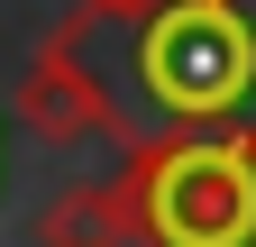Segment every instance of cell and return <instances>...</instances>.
<instances>
[{"instance_id":"6da1fadb","label":"cell","mask_w":256,"mask_h":247,"mask_svg":"<svg viewBox=\"0 0 256 247\" xmlns=\"http://www.w3.org/2000/svg\"><path fill=\"white\" fill-rule=\"evenodd\" d=\"M119 210L128 247H256V119L128 138Z\"/></svg>"},{"instance_id":"7a4b0ae2","label":"cell","mask_w":256,"mask_h":247,"mask_svg":"<svg viewBox=\"0 0 256 247\" xmlns=\"http://www.w3.org/2000/svg\"><path fill=\"white\" fill-rule=\"evenodd\" d=\"M128 28V92L156 128L256 119V10L247 0H156Z\"/></svg>"},{"instance_id":"3957f363","label":"cell","mask_w":256,"mask_h":247,"mask_svg":"<svg viewBox=\"0 0 256 247\" xmlns=\"http://www.w3.org/2000/svg\"><path fill=\"white\" fill-rule=\"evenodd\" d=\"M18 128L46 138V146H82V138H138V119H128V101L110 92V74L92 64V10H74L64 28H46L37 55H28V74L10 92Z\"/></svg>"},{"instance_id":"277c9868","label":"cell","mask_w":256,"mask_h":247,"mask_svg":"<svg viewBox=\"0 0 256 247\" xmlns=\"http://www.w3.org/2000/svg\"><path fill=\"white\" fill-rule=\"evenodd\" d=\"M37 247H128V210H119V183H74L64 202H46Z\"/></svg>"},{"instance_id":"5b68a950","label":"cell","mask_w":256,"mask_h":247,"mask_svg":"<svg viewBox=\"0 0 256 247\" xmlns=\"http://www.w3.org/2000/svg\"><path fill=\"white\" fill-rule=\"evenodd\" d=\"M82 10H92V18H138L146 0H82Z\"/></svg>"}]
</instances>
